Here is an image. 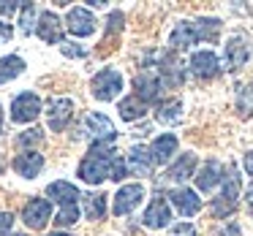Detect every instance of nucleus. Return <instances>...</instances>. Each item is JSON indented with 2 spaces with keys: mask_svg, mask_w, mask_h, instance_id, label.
Returning <instances> with one entry per match:
<instances>
[{
  "mask_svg": "<svg viewBox=\"0 0 253 236\" xmlns=\"http://www.w3.org/2000/svg\"><path fill=\"white\" fill-rule=\"evenodd\" d=\"M133 90H136V98L142 101L144 106L153 103V101L161 98V90H164V82L155 71H144L133 79Z\"/></svg>",
  "mask_w": 253,
  "mask_h": 236,
  "instance_id": "4",
  "label": "nucleus"
},
{
  "mask_svg": "<svg viewBox=\"0 0 253 236\" xmlns=\"http://www.w3.org/2000/svg\"><path fill=\"white\" fill-rule=\"evenodd\" d=\"M41 169H44V155L33 152V149L14 158V171H17L19 176H25V179H33Z\"/></svg>",
  "mask_w": 253,
  "mask_h": 236,
  "instance_id": "18",
  "label": "nucleus"
},
{
  "mask_svg": "<svg viewBox=\"0 0 253 236\" xmlns=\"http://www.w3.org/2000/svg\"><path fill=\"white\" fill-rule=\"evenodd\" d=\"M41 114V101L36 93H22L11 103V120L14 122H33Z\"/></svg>",
  "mask_w": 253,
  "mask_h": 236,
  "instance_id": "5",
  "label": "nucleus"
},
{
  "mask_svg": "<svg viewBox=\"0 0 253 236\" xmlns=\"http://www.w3.org/2000/svg\"><path fill=\"white\" fill-rule=\"evenodd\" d=\"M41 138H44V136H41L39 128H30V131H22V133H19L17 144H19V147H33V144L41 141Z\"/></svg>",
  "mask_w": 253,
  "mask_h": 236,
  "instance_id": "31",
  "label": "nucleus"
},
{
  "mask_svg": "<svg viewBox=\"0 0 253 236\" xmlns=\"http://www.w3.org/2000/svg\"><path fill=\"white\" fill-rule=\"evenodd\" d=\"M84 131H87L98 144H109V141H115V136H117V128L112 125V120L106 114H87Z\"/></svg>",
  "mask_w": 253,
  "mask_h": 236,
  "instance_id": "10",
  "label": "nucleus"
},
{
  "mask_svg": "<svg viewBox=\"0 0 253 236\" xmlns=\"http://www.w3.org/2000/svg\"><path fill=\"white\" fill-rule=\"evenodd\" d=\"M11 35H14V28H11L8 22H3V19H0V44L11 41Z\"/></svg>",
  "mask_w": 253,
  "mask_h": 236,
  "instance_id": "36",
  "label": "nucleus"
},
{
  "mask_svg": "<svg viewBox=\"0 0 253 236\" xmlns=\"http://www.w3.org/2000/svg\"><path fill=\"white\" fill-rule=\"evenodd\" d=\"M248 201H251V203H253V185H251V187H248Z\"/></svg>",
  "mask_w": 253,
  "mask_h": 236,
  "instance_id": "40",
  "label": "nucleus"
},
{
  "mask_svg": "<svg viewBox=\"0 0 253 236\" xmlns=\"http://www.w3.org/2000/svg\"><path fill=\"white\" fill-rule=\"evenodd\" d=\"M77 220H79V206L77 203H68V206H60V212H57V217H55V225L68 228V225H74Z\"/></svg>",
  "mask_w": 253,
  "mask_h": 236,
  "instance_id": "29",
  "label": "nucleus"
},
{
  "mask_svg": "<svg viewBox=\"0 0 253 236\" xmlns=\"http://www.w3.org/2000/svg\"><path fill=\"white\" fill-rule=\"evenodd\" d=\"M0 125H3V109H0Z\"/></svg>",
  "mask_w": 253,
  "mask_h": 236,
  "instance_id": "42",
  "label": "nucleus"
},
{
  "mask_svg": "<svg viewBox=\"0 0 253 236\" xmlns=\"http://www.w3.org/2000/svg\"><path fill=\"white\" fill-rule=\"evenodd\" d=\"M19 3H8V0H0V14H17L19 11Z\"/></svg>",
  "mask_w": 253,
  "mask_h": 236,
  "instance_id": "37",
  "label": "nucleus"
},
{
  "mask_svg": "<svg viewBox=\"0 0 253 236\" xmlns=\"http://www.w3.org/2000/svg\"><path fill=\"white\" fill-rule=\"evenodd\" d=\"M223 179H226V169L218 163V160H207V163L202 166V171L196 174V185H199V190H204V193H210L212 187H218Z\"/></svg>",
  "mask_w": 253,
  "mask_h": 236,
  "instance_id": "17",
  "label": "nucleus"
},
{
  "mask_svg": "<svg viewBox=\"0 0 253 236\" xmlns=\"http://www.w3.org/2000/svg\"><path fill=\"white\" fill-rule=\"evenodd\" d=\"M46 236H68V234H63V231H55V234H46Z\"/></svg>",
  "mask_w": 253,
  "mask_h": 236,
  "instance_id": "41",
  "label": "nucleus"
},
{
  "mask_svg": "<svg viewBox=\"0 0 253 236\" xmlns=\"http://www.w3.org/2000/svg\"><path fill=\"white\" fill-rule=\"evenodd\" d=\"M171 236H196V228L191 223H180L171 228Z\"/></svg>",
  "mask_w": 253,
  "mask_h": 236,
  "instance_id": "35",
  "label": "nucleus"
},
{
  "mask_svg": "<svg viewBox=\"0 0 253 236\" xmlns=\"http://www.w3.org/2000/svg\"><path fill=\"white\" fill-rule=\"evenodd\" d=\"M142 198H144V187L142 185H123L120 190H117V196H115V206H112V212H115L117 217L131 214L133 209L142 203Z\"/></svg>",
  "mask_w": 253,
  "mask_h": 236,
  "instance_id": "7",
  "label": "nucleus"
},
{
  "mask_svg": "<svg viewBox=\"0 0 253 236\" xmlns=\"http://www.w3.org/2000/svg\"><path fill=\"white\" fill-rule=\"evenodd\" d=\"M196 163H199V158H196L193 152L180 155V160H177L174 166H169V171H166V179H171V182H185L188 176L196 171Z\"/></svg>",
  "mask_w": 253,
  "mask_h": 236,
  "instance_id": "22",
  "label": "nucleus"
},
{
  "mask_svg": "<svg viewBox=\"0 0 253 236\" xmlns=\"http://www.w3.org/2000/svg\"><path fill=\"white\" fill-rule=\"evenodd\" d=\"M60 52H63L66 57H84V55H87V49H84V46L71 44V41H63V44H60Z\"/></svg>",
  "mask_w": 253,
  "mask_h": 236,
  "instance_id": "32",
  "label": "nucleus"
},
{
  "mask_svg": "<svg viewBox=\"0 0 253 236\" xmlns=\"http://www.w3.org/2000/svg\"><path fill=\"white\" fill-rule=\"evenodd\" d=\"M153 166H155L153 155H150V149H144L142 144L128 149V171H133V174H139V176H150Z\"/></svg>",
  "mask_w": 253,
  "mask_h": 236,
  "instance_id": "19",
  "label": "nucleus"
},
{
  "mask_svg": "<svg viewBox=\"0 0 253 236\" xmlns=\"http://www.w3.org/2000/svg\"><path fill=\"white\" fill-rule=\"evenodd\" d=\"M191 73H193L196 79H215V76L220 73L218 57H215L210 49L193 52V55H191Z\"/></svg>",
  "mask_w": 253,
  "mask_h": 236,
  "instance_id": "9",
  "label": "nucleus"
},
{
  "mask_svg": "<svg viewBox=\"0 0 253 236\" xmlns=\"http://www.w3.org/2000/svg\"><path fill=\"white\" fill-rule=\"evenodd\" d=\"M115 149L109 144H98L95 141L90 147V152L84 155V160L79 163V176H82L87 185H101L104 179H109V169L112 160H115Z\"/></svg>",
  "mask_w": 253,
  "mask_h": 236,
  "instance_id": "1",
  "label": "nucleus"
},
{
  "mask_svg": "<svg viewBox=\"0 0 253 236\" xmlns=\"http://www.w3.org/2000/svg\"><path fill=\"white\" fill-rule=\"evenodd\" d=\"M218 236H240V225H223L218 231Z\"/></svg>",
  "mask_w": 253,
  "mask_h": 236,
  "instance_id": "38",
  "label": "nucleus"
},
{
  "mask_svg": "<svg viewBox=\"0 0 253 236\" xmlns=\"http://www.w3.org/2000/svg\"><path fill=\"white\" fill-rule=\"evenodd\" d=\"M155 117H158V122H164V125H177V122H182V101L171 98V101H166V103H161L158 111H155Z\"/></svg>",
  "mask_w": 253,
  "mask_h": 236,
  "instance_id": "23",
  "label": "nucleus"
},
{
  "mask_svg": "<svg viewBox=\"0 0 253 236\" xmlns=\"http://www.w3.org/2000/svg\"><path fill=\"white\" fill-rule=\"evenodd\" d=\"M19 25H22V33H33L36 30V6L33 3H22L19 8Z\"/></svg>",
  "mask_w": 253,
  "mask_h": 236,
  "instance_id": "28",
  "label": "nucleus"
},
{
  "mask_svg": "<svg viewBox=\"0 0 253 236\" xmlns=\"http://www.w3.org/2000/svg\"><path fill=\"white\" fill-rule=\"evenodd\" d=\"M123 22H126V19H123V14L120 11H112L109 14V25H106V33L109 35H117L123 30Z\"/></svg>",
  "mask_w": 253,
  "mask_h": 236,
  "instance_id": "33",
  "label": "nucleus"
},
{
  "mask_svg": "<svg viewBox=\"0 0 253 236\" xmlns=\"http://www.w3.org/2000/svg\"><path fill=\"white\" fill-rule=\"evenodd\" d=\"M174 152H177V136H171V133L158 136L153 141V147H150V155H153V163L155 166H164Z\"/></svg>",
  "mask_w": 253,
  "mask_h": 236,
  "instance_id": "21",
  "label": "nucleus"
},
{
  "mask_svg": "<svg viewBox=\"0 0 253 236\" xmlns=\"http://www.w3.org/2000/svg\"><path fill=\"white\" fill-rule=\"evenodd\" d=\"M248 57H251L248 38H242V35H231L229 44H226V66H229V71H240V68L248 63Z\"/></svg>",
  "mask_w": 253,
  "mask_h": 236,
  "instance_id": "13",
  "label": "nucleus"
},
{
  "mask_svg": "<svg viewBox=\"0 0 253 236\" xmlns=\"http://www.w3.org/2000/svg\"><path fill=\"white\" fill-rule=\"evenodd\" d=\"M14 236H25V234H14Z\"/></svg>",
  "mask_w": 253,
  "mask_h": 236,
  "instance_id": "43",
  "label": "nucleus"
},
{
  "mask_svg": "<svg viewBox=\"0 0 253 236\" xmlns=\"http://www.w3.org/2000/svg\"><path fill=\"white\" fill-rule=\"evenodd\" d=\"M245 171H248V174L253 176V149H251V152L245 155Z\"/></svg>",
  "mask_w": 253,
  "mask_h": 236,
  "instance_id": "39",
  "label": "nucleus"
},
{
  "mask_svg": "<svg viewBox=\"0 0 253 236\" xmlns=\"http://www.w3.org/2000/svg\"><path fill=\"white\" fill-rule=\"evenodd\" d=\"M169 220H171V209H169V203L158 196V198H153V201H150L147 209H144L142 223L147 225V228H166V225H169Z\"/></svg>",
  "mask_w": 253,
  "mask_h": 236,
  "instance_id": "15",
  "label": "nucleus"
},
{
  "mask_svg": "<svg viewBox=\"0 0 253 236\" xmlns=\"http://www.w3.org/2000/svg\"><path fill=\"white\" fill-rule=\"evenodd\" d=\"M71 114H74V101H68V98H52L49 103H46V120H49L52 133L66 131Z\"/></svg>",
  "mask_w": 253,
  "mask_h": 236,
  "instance_id": "6",
  "label": "nucleus"
},
{
  "mask_svg": "<svg viewBox=\"0 0 253 236\" xmlns=\"http://www.w3.org/2000/svg\"><path fill=\"white\" fill-rule=\"evenodd\" d=\"M90 90H93V95H95L98 101H112V98H117V93L123 90V76H120V71H115V68H104V71H98V73L93 76Z\"/></svg>",
  "mask_w": 253,
  "mask_h": 236,
  "instance_id": "3",
  "label": "nucleus"
},
{
  "mask_svg": "<svg viewBox=\"0 0 253 236\" xmlns=\"http://www.w3.org/2000/svg\"><path fill=\"white\" fill-rule=\"evenodd\" d=\"M169 198H171V203L177 206V212H180L182 217H193V214L202 209V198H199L193 190H188V187H177V190H171Z\"/></svg>",
  "mask_w": 253,
  "mask_h": 236,
  "instance_id": "16",
  "label": "nucleus"
},
{
  "mask_svg": "<svg viewBox=\"0 0 253 236\" xmlns=\"http://www.w3.org/2000/svg\"><path fill=\"white\" fill-rule=\"evenodd\" d=\"M237 114H240L242 120L253 117V82L242 84V87L237 90Z\"/></svg>",
  "mask_w": 253,
  "mask_h": 236,
  "instance_id": "27",
  "label": "nucleus"
},
{
  "mask_svg": "<svg viewBox=\"0 0 253 236\" xmlns=\"http://www.w3.org/2000/svg\"><path fill=\"white\" fill-rule=\"evenodd\" d=\"M237 198H240V174H237V166L231 163L226 169V179H223V193L210 203V214L218 220L229 217L237 209Z\"/></svg>",
  "mask_w": 253,
  "mask_h": 236,
  "instance_id": "2",
  "label": "nucleus"
},
{
  "mask_svg": "<svg viewBox=\"0 0 253 236\" xmlns=\"http://www.w3.org/2000/svg\"><path fill=\"white\" fill-rule=\"evenodd\" d=\"M49 217H52V203L46 201V198H33L22 212L25 225L33 228V231H41L46 223H49Z\"/></svg>",
  "mask_w": 253,
  "mask_h": 236,
  "instance_id": "8",
  "label": "nucleus"
},
{
  "mask_svg": "<svg viewBox=\"0 0 253 236\" xmlns=\"http://www.w3.org/2000/svg\"><path fill=\"white\" fill-rule=\"evenodd\" d=\"M199 41H202V33H199L196 22H180L169 35V46H174V49H191Z\"/></svg>",
  "mask_w": 253,
  "mask_h": 236,
  "instance_id": "12",
  "label": "nucleus"
},
{
  "mask_svg": "<svg viewBox=\"0 0 253 236\" xmlns=\"http://www.w3.org/2000/svg\"><path fill=\"white\" fill-rule=\"evenodd\" d=\"M22 71H25V60H22V57H17V55L3 57V60H0V84L17 79Z\"/></svg>",
  "mask_w": 253,
  "mask_h": 236,
  "instance_id": "25",
  "label": "nucleus"
},
{
  "mask_svg": "<svg viewBox=\"0 0 253 236\" xmlns=\"http://www.w3.org/2000/svg\"><path fill=\"white\" fill-rule=\"evenodd\" d=\"M46 196L52 198V201H57L60 206H68V203H77L79 198V190L71 185V182H63V179H57V182H52L49 187H46Z\"/></svg>",
  "mask_w": 253,
  "mask_h": 236,
  "instance_id": "20",
  "label": "nucleus"
},
{
  "mask_svg": "<svg viewBox=\"0 0 253 236\" xmlns=\"http://www.w3.org/2000/svg\"><path fill=\"white\" fill-rule=\"evenodd\" d=\"M144 109H147V106H144L142 101L136 98V95H128V98H123L120 106H117V111H120V117H123L126 122H133V120H139V117H144Z\"/></svg>",
  "mask_w": 253,
  "mask_h": 236,
  "instance_id": "26",
  "label": "nucleus"
},
{
  "mask_svg": "<svg viewBox=\"0 0 253 236\" xmlns=\"http://www.w3.org/2000/svg\"><path fill=\"white\" fill-rule=\"evenodd\" d=\"M36 33H39V38L46 41V44H57V41L63 44V25H60V19H57V14H52V11H41Z\"/></svg>",
  "mask_w": 253,
  "mask_h": 236,
  "instance_id": "14",
  "label": "nucleus"
},
{
  "mask_svg": "<svg viewBox=\"0 0 253 236\" xmlns=\"http://www.w3.org/2000/svg\"><path fill=\"white\" fill-rule=\"evenodd\" d=\"M95 17L87 11V8H71L68 11V19H66V28L71 35H79V38H84V35H93L95 33Z\"/></svg>",
  "mask_w": 253,
  "mask_h": 236,
  "instance_id": "11",
  "label": "nucleus"
},
{
  "mask_svg": "<svg viewBox=\"0 0 253 236\" xmlns=\"http://www.w3.org/2000/svg\"><path fill=\"white\" fill-rule=\"evenodd\" d=\"M126 174H128V160H123L120 155H115V160H112V169H109V179L120 182Z\"/></svg>",
  "mask_w": 253,
  "mask_h": 236,
  "instance_id": "30",
  "label": "nucleus"
},
{
  "mask_svg": "<svg viewBox=\"0 0 253 236\" xmlns=\"http://www.w3.org/2000/svg\"><path fill=\"white\" fill-rule=\"evenodd\" d=\"M14 225V214L11 212H0V236H6Z\"/></svg>",
  "mask_w": 253,
  "mask_h": 236,
  "instance_id": "34",
  "label": "nucleus"
},
{
  "mask_svg": "<svg viewBox=\"0 0 253 236\" xmlns=\"http://www.w3.org/2000/svg\"><path fill=\"white\" fill-rule=\"evenodd\" d=\"M82 201H84V214L90 220H104V214H106V196L104 193H87V196H82Z\"/></svg>",
  "mask_w": 253,
  "mask_h": 236,
  "instance_id": "24",
  "label": "nucleus"
}]
</instances>
